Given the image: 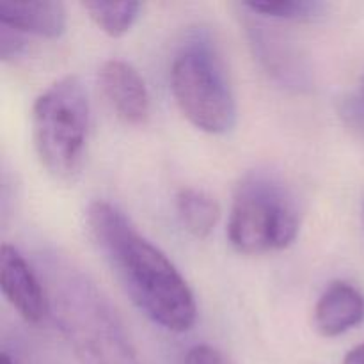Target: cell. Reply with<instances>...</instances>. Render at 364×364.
Segmentation results:
<instances>
[{
	"label": "cell",
	"instance_id": "1",
	"mask_svg": "<svg viewBox=\"0 0 364 364\" xmlns=\"http://www.w3.org/2000/svg\"><path fill=\"white\" fill-rule=\"evenodd\" d=\"M87 226L116 279L151 322L171 333H185L194 326L198 308L187 281L117 206L91 203Z\"/></svg>",
	"mask_w": 364,
	"mask_h": 364
},
{
	"label": "cell",
	"instance_id": "2",
	"mask_svg": "<svg viewBox=\"0 0 364 364\" xmlns=\"http://www.w3.org/2000/svg\"><path fill=\"white\" fill-rule=\"evenodd\" d=\"M45 281L50 313L78 364H139L119 316L87 276L50 256Z\"/></svg>",
	"mask_w": 364,
	"mask_h": 364
},
{
	"label": "cell",
	"instance_id": "3",
	"mask_svg": "<svg viewBox=\"0 0 364 364\" xmlns=\"http://www.w3.org/2000/svg\"><path fill=\"white\" fill-rule=\"evenodd\" d=\"M171 91L180 112L206 134L220 135L233 128L237 103L226 66L205 31L185 38L171 63Z\"/></svg>",
	"mask_w": 364,
	"mask_h": 364
},
{
	"label": "cell",
	"instance_id": "4",
	"mask_svg": "<svg viewBox=\"0 0 364 364\" xmlns=\"http://www.w3.org/2000/svg\"><path fill=\"white\" fill-rule=\"evenodd\" d=\"M32 141L39 162L55 180L70 183L80 174L89 139L87 91L66 75L50 84L32 105Z\"/></svg>",
	"mask_w": 364,
	"mask_h": 364
},
{
	"label": "cell",
	"instance_id": "5",
	"mask_svg": "<svg viewBox=\"0 0 364 364\" xmlns=\"http://www.w3.org/2000/svg\"><path fill=\"white\" fill-rule=\"evenodd\" d=\"M301 215L294 196L265 174H249L235 192L228 238L242 255L287 249L299 235Z\"/></svg>",
	"mask_w": 364,
	"mask_h": 364
},
{
	"label": "cell",
	"instance_id": "6",
	"mask_svg": "<svg viewBox=\"0 0 364 364\" xmlns=\"http://www.w3.org/2000/svg\"><path fill=\"white\" fill-rule=\"evenodd\" d=\"M0 288L11 308L27 323H41L50 313L48 294L41 277L9 244L0 247Z\"/></svg>",
	"mask_w": 364,
	"mask_h": 364
},
{
	"label": "cell",
	"instance_id": "7",
	"mask_svg": "<svg viewBox=\"0 0 364 364\" xmlns=\"http://www.w3.org/2000/svg\"><path fill=\"white\" fill-rule=\"evenodd\" d=\"M103 98L123 123L144 124L151 112V98L144 78L130 63L110 59L98 71Z\"/></svg>",
	"mask_w": 364,
	"mask_h": 364
},
{
	"label": "cell",
	"instance_id": "8",
	"mask_svg": "<svg viewBox=\"0 0 364 364\" xmlns=\"http://www.w3.org/2000/svg\"><path fill=\"white\" fill-rule=\"evenodd\" d=\"M364 318L361 291L345 281L331 283L320 295L313 313L316 331L326 338H336L354 329Z\"/></svg>",
	"mask_w": 364,
	"mask_h": 364
},
{
	"label": "cell",
	"instance_id": "9",
	"mask_svg": "<svg viewBox=\"0 0 364 364\" xmlns=\"http://www.w3.org/2000/svg\"><path fill=\"white\" fill-rule=\"evenodd\" d=\"M0 23L16 32L55 39L66 31V9L63 2H0Z\"/></svg>",
	"mask_w": 364,
	"mask_h": 364
},
{
	"label": "cell",
	"instance_id": "10",
	"mask_svg": "<svg viewBox=\"0 0 364 364\" xmlns=\"http://www.w3.org/2000/svg\"><path fill=\"white\" fill-rule=\"evenodd\" d=\"M249 36L256 57L274 78L288 87H301L306 84V71L302 70L299 53L281 36L269 32L262 25H251Z\"/></svg>",
	"mask_w": 364,
	"mask_h": 364
},
{
	"label": "cell",
	"instance_id": "11",
	"mask_svg": "<svg viewBox=\"0 0 364 364\" xmlns=\"http://www.w3.org/2000/svg\"><path fill=\"white\" fill-rule=\"evenodd\" d=\"M176 212L188 233L196 238H206L219 223L220 206L208 192L183 187L176 196Z\"/></svg>",
	"mask_w": 364,
	"mask_h": 364
},
{
	"label": "cell",
	"instance_id": "12",
	"mask_svg": "<svg viewBox=\"0 0 364 364\" xmlns=\"http://www.w3.org/2000/svg\"><path fill=\"white\" fill-rule=\"evenodd\" d=\"M84 9L87 11L91 20L102 28L105 34L112 38H119L124 32L130 31L141 11L139 2H84Z\"/></svg>",
	"mask_w": 364,
	"mask_h": 364
},
{
	"label": "cell",
	"instance_id": "13",
	"mask_svg": "<svg viewBox=\"0 0 364 364\" xmlns=\"http://www.w3.org/2000/svg\"><path fill=\"white\" fill-rule=\"evenodd\" d=\"M251 13H258L262 16L277 18V20L304 21L318 16L323 9L322 2L316 0H279V2H247L244 4Z\"/></svg>",
	"mask_w": 364,
	"mask_h": 364
},
{
	"label": "cell",
	"instance_id": "14",
	"mask_svg": "<svg viewBox=\"0 0 364 364\" xmlns=\"http://www.w3.org/2000/svg\"><path fill=\"white\" fill-rule=\"evenodd\" d=\"M25 48V41L20 36V32L2 25L0 28V57L2 60H9L13 57H18Z\"/></svg>",
	"mask_w": 364,
	"mask_h": 364
},
{
	"label": "cell",
	"instance_id": "15",
	"mask_svg": "<svg viewBox=\"0 0 364 364\" xmlns=\"http://www.w3.org/2000/svg\"><path fill=\"white\" fill-rule=\"evenodd\" d=\"M0 364H50L39 354H32L20 347H7L4 345L0 352Z\"/></svg>",
	"mask_w": 364,
	"mask_h": 364
},
{
	"label": "cell",
	"instance_id": "16",
	"mask_svg": "<svg viewBox=\"0 0 364 364\" xmlns=\"http://www.w3.org/2000/svg\"><path fill=\"white\" fill-rule=\"evenodd\" d=\"M185 364H226L223 354L210 345H196L185 355Z\"/></svg>",
	"mask_w": 364,
	"mask_h": 364
},
{
	"label": "cell",
	"instance_id": "17",
	"mask_svg": "<svg viewBox=\"0 0 364 364\" xmlns=\"http://www.w3.org/2000/svg\"><path fill=\"white\" fill-rule=\"evenodd\" d=\"M343 364H364V343L352 348V350L345 355Z\"/></svg>",
	"mask_w": 364,
	"mask_h": 364
}]
</instances>
